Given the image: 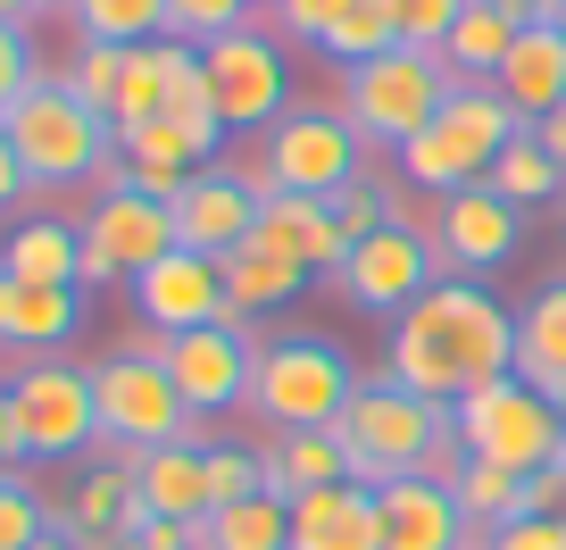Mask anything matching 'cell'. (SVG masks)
I'll return each instance as SVG.
<instances>
[{
	"label": "cell",
	"instance_id": "4",
	"mask_svg": "<svg viewBox=\"0 0 566 550\" xmlns=\"http://www.w3.org/2000/svg\"><path fill=\"white\" fill-rule=\"evenodd\" d=\"M450 92H459V75H450L442 51H408V42H391L384 59L342 68V101L334 108L358 125V143H367V151H391V159H400L424 125L442 117Z\"/></svg>",
	"mask_w": 566,
	"mask_h": 550
},
{
	"label": "cell",
	"instance_id": "48",
	"mask_svg": "<svg viewBox=\"0 0 566 550\" xmlns=\"http://www.w3.org/2000/svg\"><path fill=\"white\" fill-rule=\"evenodd\" d=\"M18 459L25 450H18V426H9V392H0V476H18Z\"/></svg>",
	"mask_w": 566,
	"mask_h": 550
},
{
	"label": "cell",
	"instance_id": "50",
	"mask_svg": "<svg viewBox=\"0 0 566 550\" xmlns=\"http://www.w3.org/2000/svg\"><path fill=\"white\" fill-rule=\"evenodd\" d=\"M25 550H75V542H67V533L51 526V533H42V542H25Z\"/></svg>",
	"mask_w": 566,
	"mask_h": 550
},
{
	"label": "cell",
	"instance_id": "29",
	"mask_svg": "<svg viewBox=\"0 0 566 550\" xmlns=\"http://www.w3.org/2000/svg\"><path fill=\"white\" fill-rule=\"evenodd\" d=\"M516 375L542 384L549 401L566 392V276H549V284L516 309Z\"/></svg>",
	"mask_w": 566,
	"mask_h": 550
},
{
	"label": "cell",
	"instance_id": "44",
	"mask_svg": "<svg viewBox=\"0 0 566 550\" xmlns=\"http://www.w3.org/2000/svg\"><path fill=\"white\" fill-rule=\"evenodd\" d=\"M125 542H142V550H209V533H200L192 517H142Z\"/></svg>",
	"mask_w": 566,
	"mask_h": 550
},
{
	"label": "cell",
	"instance_id": "34",
	"mask_svg": "<svg viewBox=\"0 0 566 550\" xmlns=\"http://www.w3.org/2000/svg\"><path fill=\"white\" fill-rule=\"evenodd\" d=\"M75 42H167V0H75Z\"/></svg>",
	"mask_w": 566,
	"mask_h": 550
},
{
	"label": "cell",
	"instance_id": "13",
	"mask_svg": "<svg viewBox=\"0 0 566 550\" xmlns=\"http://www.w3.org/2000/svg\"><path fill=\"white\" fill-rule=\"evenodd\" d=\"M334 284L350 292V309H367V318H400V309H417L424 292L442 284V250H433V234H424L417 217H391L384 234L350 242Z\"/></svg>",
	"mask_w": 566,
	"mask_h": 550
},
{
	"label": "cell",
	"instance_id": "42",
	"mask_svg": "<svg viewBox=\"0 0 566 550\" xmlns=\"http://www.w3.org/2000/svg\"><path fill=\"white\" fill-rule=\"evenodd\" d=\"M342 9H350V0H283V9H275V34H283V42H308V51H317L325 25H334Z\"/></svg>",
	"mask_w": 566,
	"mask_h": 550
},
{
	"label": "cell",
	"instance_id": "45",
	"mask_svg": "<svg viewBox=\"0 0 566 550\" xmlns=\"http://www.w3.org/2000/svg\"><path fill=\"white\" fill-rule=\"evenodd\" d=\"M492 550H566V517H516L492 533Z\"/></svg>",
	"mask_w": 566,
	"mask_h": 550
},
{
	"label": "cell",
	"instance_id": "9",
	"mask_svg": "<svg viewBox=\"0 0 566 550\" xmlns=\"http://www.w3.org/2000/svg\"><path fill=\"white\" fill-rule=\"evenodd\" d=\"M9 426H18V450L25 459H84L101 443V401H92V367L75 359H25L9 375Z\"/></svg>",
	"mask_w": 566,
	"mask_h": 550
},
{
	"label": "cell",
	"instance_id": "36",
	"mask_svg": "<svg viewBox=\"0 0 566 550\" xmlns=\"http://www.w3.org/2000/svg\"><path fill=\"white\" fill-rule=\"evenodd\" d=\"M391 42H400V18H391V0H350L334 25H325L317 51L342 59V68H358V59H384Z\"/></svg>",
	"mask_w": 566,
	"mask_h": 550
},
{
	"label": "cell",
	"instance_id": "35",
	"mask_svg": "<svg viewBox=\"0 0 566 550\" xmlns=\"http://www.w3.org/2000/svg\"><path fill=\"white\" fill-rule=\"evenodd\" d=\"M167 51H176V42H134V51H125V84H117V108H108L117 134L167 117Z\"/></svg>",
	"mask_w": 566,
	"mask_h": 550
},
{
	"label": "cell",
	"instance_id": "14",
	"mask_svg": "<svg viewBox=\"0 0 566 550\" xmlns=\"http://www.w3.org/2000/svg\"><path fill=\"white\" fill-rule=\"evenodd\" d=\"M159 359H167V375H176V392H184L192 417L250 408V367H259V334H250V325H192V334H167Z\"/></svg>",
	"mask_w": 566,
	"mask_h": 550
},
{
	"label": "cell",
	"instance_id": "41",
	"mask_svg": "<svg viewBox=\"0 0 566 550\" xmlns=\"http://www.w3.org/2000/svg\"><path fill=\"white\" fill-rule=\"evenodd\" d=\"M391 18H400V42H408V51H442L450 25L467 18V0H391Z\"/></svg>",
	"mask_w": 566,
	"mask_h": 550
},
{
	"label": "cell",
	"instance_id": "46",
	"mask_svg": "<svg viewBox=\"0 0 566 550\" xmlns=\"http://www.w3.org/2000/svg\"><path fill=\"white\" fill-rule=\"evenodd\" d=\"M18 200H25V167H18V151L0 143V217L18 209Z\"/></svg>",
	"mask_w": 566,
	"mask_h": 550
},
{
	"label": "cell",
	"instance_id": "21",
	"mask_svg": "<svg viewBox=\"0 0 566 550\" xmlns=\"http://www.w3.org/2000/svg\"><path fill=\"white\" fill-rule=\"evenodd\" d=\"M84 325V292L75 284H18V276H0V351L25 359H59Z\"/></svg>",
	"mask_w": 566,
	"mask_h": 550
},
{
	"label": "cell",
	"instance_id": "2",
	"mask_svg": "<svg viewBox=\"0 0 566 550\" xmlns=\"http://www.w3.org/2000/svg\"><path fill=\"white\" fill-rule=\"evenodd\" d=\"M0 143L18 151L25 193H67V184H92L117 167V125L92 101H75L59 75H34L18 101L0 108Z\"/></svg>",
	"mask_w": 566,
	"mask_h": 550
},
{
	"label": "cell",
	"instance_id": "26",
	"mask_svg": "<svg viewBox=\"0 0 566 550\" xmlns=\"http://www.w3.org/2000/svg\"><path fill=\"white\" fill-rule=\"evenodd\" d=\"M259 467H266V492L275 500H301V492H325V484H358L350 476V450L342 434H266L259 443Z\"/></svg>",
	"mask_w": 566,
	"mask_h": 550
},
{
	"label": "cell",
	"instance_id": "47",
	"mask_svg": "<svg viewBox=\"0 0 566 550\" xmlns=\"http://www.w3.org/2000/svg\"><path fill=\"white\" fill-rule=\"evenodd\" d=\"M492 9H509L516 25H549V18H558V0H492Z\"/></svg>",
	"mask_w": 566,
	"mask_h": 550
},
{
	"label": "cell",
	"instance_id": "49",
	"mask_svg": "<svg viewBox=\"0 0 566 550\" xmlns=\"http://www.w3.org/2000/svg\"><path fill=\"white\" fill-rule=\"evenodd\" d=\"M0 25H34V0H0Z\"/></svg>",
	"mask_w": 566,
	"mask_h": 550
},
{
	"label": "cell",
	"instance_id": "23",
	"mask_svg": "<svg viewBox=\"0 0 566 550\" xmlns=\"http://www.w3.org/2000/svg\"><path fill=\"white\" fill-rule=\"evenodd\" d=\"M292 550H384L375 533V484H325L292 500Z\"/></svg>",
	"mask_w": 566,
	"mask_h": 550
},
{
	"label": "cell",
	"instance_id": "17",
	"mask_svg": "<svg viewBox=\"0 0 566 550\" xmlns=\"http://www.w3.org/2000/svg\"><path fill=\"white\" fill-rule=\"evenodd\" d=\"M375 533H384V550H467V542H483V533L467 526L459 492L433 484V476L375 484Z\"/></svg>",
	"mask_w": 566,
	"mask_h": 550
},
{
	"label": "cell",
	"instance_id": "40",
	"mask_svg": "<svg viewBox=\"0 0 566 550\" xmlns=\"http://www.w3.org/2000/svg\"><path fill=\"white\" fill-rule=\"evenodd\" d=\"M51 533V500L34 492L25 476H0V550H25Z\"/></svg>",
	"mask_w": 566,
	"mask_h": 550
},
{
	"label": "cell",
	"instance_id": "18",
	"mask_svg": "<svg viewBox=\"0 0 566 550\" xmlns=\"http://www.w3.org/2000/svg\"><path fill=\"white\" fill-rule=\"evenodd\" d=\"M167 209H176V242L200 250V259H226V250H242L250 226H259V193L233 176V159H209L176 200H167Z\"/></svg>",
	"mask_w": 566,
	"mask_h": 550
},
{
	"label": "cell",
	"instance_id": "24",
	"mask_svg": "<svg viewBox=\"0 0 566 550\" xmlns=\"http://www.w3.org/2000/svg\"><path fill=\"white\" fill-rule=\"evenodd\" d=\"M492 92L525 125H542L549 108H566V34H558V25H525L516 51H509V68L492 75Z\"/></svg>",
	"mask_w": 566,
	"mask_h": 550
},
{
	"label": "cell",
	"instance_id": "19",
	"mask_svg": "<svg viewBox=\"0 0 566 550\" xmlns=\"http://www.w3.org/2000/svg\"><path fill=\"white\" fill-rule=\"evenodd\" d=\"M142 492H134V459H101L67 484V500H51V526L67 533L75 550H101V542H125L142 526Z\"/></svg>",
	"mask_w": 566,
	"mask_h": 550
},
{
	"label": "cell",
	"instance_id": "16",
	"mask_svg": "<svg viewBox=\"0 0 566 550\" xmlns=\"http://www.w3.org/2000/svg\"><path fill=\"white\" fill-rule=\"evenodd\" d=\"M134 318L142 334H192V325H233L226 309V267L200 259V250H167L159 267H142L134 276Z\"/></svg>",
	"mask_w": 566,
	"mask_h": 550
},
{
	"label": "cell",
	"instance_id": "28",
	"mask_svg": "<svg viewBox=\"0 0 566 550\" xmlns=\"http://www.w3.org/2000/svg\"><path fill=\"white\" fill-rule=\"evenodd\" d=\"M226 309H233V325H259L266 309H292L308 292V267H292L283 250H259V242H242V250H226Z\"/></svg>",
	"mask_w": 566,
	"mask_h": 550
},
{
	"label": "cell",
	"instance_id": "39",
	"mask_svg": "<svg viewBox=\"0 0 566 550\" xmlns=\"http://www.w3.org/2000/svg\"><path fill=\"white\" fill-rule=\"evenodd\" d=\"M200 459H209V517L250 500V492H266V467H259L250 443H200Z\"/></svg>",
	"mask_w": 566,
	"mask_h": 550
},
{
	"label": "cell",
	"instance_id": "7",
	"mask_svg": "<svg viewBox=\"0 0 566 550\" xmlns=\"http://www.w3.org/2000/svg\"><path fill=\"white\" fill-rule=\"evenodd\" d=\"M450 426H459V450L483 467H509V476H542V467L566 459V426H558V401L525 375H500V384L467 392L450 408Z\"/></svg>",
	"mask_w": 566,
	"mask_h": 550
},
{
	"label": "cell",
	"instance_id": "10",
	"mask_svg": "<svg viewBox=\"0 0 566 550\" xmlns=\"http://www.w3.org/2000/svg\"><path fill=\"white\" fill-rule=\"evenodd\" d=\"M259 159L275 176V193H317V200H342L350 184H367V143H358V125L325 101H292L275 125L259 134Z\"/></svg>",
	"mask_w": 566,
	"mask_h": 550
},
{
	"label": "cell",
	"instance_id": "11",
	"mask_svg": "<svg viewBox=\"0 0 566 550\" xmlns=\"http://www.w3.org/2000/svg\"><path fill=\"white\" fill-rule=\"evenodd\" d=\"M167 250H184V242H176V209H167V200H150V193H134V184L108 167V176H101V200H92V217H84V292L134 284L142 267H159Z\"/></svg>",
	"mask_w": 566,
	"mask_h": 550
},
{
	"label": "cell",
	"instance_id": "54",
	"mask_svg": "<svg viewBox=\"0 0 566 550\" xmlns=\"http://www.w3.org/2000/svg\"><path fill=\"white\" fill-rule=\"evenodd\" d=\"M558 426H566V392H558Z\"/></svg>",
	"mask_w": 566,
	"mask_h": 550
},
{
	"label": "cell",
	"instance_id": "56",
	"mask_svg": "<svg viewBox=\"0 0 566 550\" xmlns=\"http://www.w3.org/2000/svg\"><path fill=\"white\" fill-rule=\"evenodd\" d=\"M467 550H492V542H467Z\"/></svg>",
	"mask_w": 566,
	"mask_h": 550
},
{
	"label": "cell",
	"instance_id": "20",
	"mask_svg": "<svg viewBox=\"0 0 566 550\" xmlns=\"http://www.w3.org/2000/svg\"><path fill=\"white\" fill-rule=\"evenodd\" d=\"M250 242H259V250H283V259L308 267V276H342V259H350V234H342L334 200H317V193H275V200H259Z\"/></svg>",
	"mask_w": 566,
	"mask_h": 550
},
{
	"label": "cell",
	"instance_id": "22",
	"mask_svg": "<svg viewBox=\"0 0 566 550\" xmlns=\"http://www.w3.org/2000/svg\"><path fill=\"white\" fill-rule=\"evenodd\" d=\"M200 167H209V151H200L176 117H150V125H125L117 134V176L134 184V193H150V200H176Z\"/></svg>",
	"mask_w": 566,
	"mask_h": 550
},
{
	"label": "cell",
	"instance_id": "3",
	"mask_svg": "<svg viewBox=\"0 0 566 550\" xmlns=\"http://www.w3.org/2000/svg\"><path fill=\"white\" fill-rule=\"evenodd\" d=\"M358 384L367 375L350 367V351L334 334H266L259 367H250V417L266 434H325Z\"/></svg>",
	"mask_w": 566,
	"mask_h": 550
},
{
	"label": "cell",
	"instance_id": "37",
	"mask_svg": "<svg viewBox=\"0 0 566 550\" xmlns=\"http://www.w3.org/2000/svg\"><path fill=\"white\" fill-rule=\"evenodd\" d=\"M242 25H259V0H167V34L192 51H209L217 34H242Z\"/></svg>",
	"mask_w": 566,
	"mask_h": 550
},
{
	"label": "cell",
	"instance_id": "27",
	"mask_svg": "<svg viewBox=\"0 0 566 550\" xmlns=\"http://www.w3.org/2000/svg\"><path fill=\"white\" fill-rule=\"evenodd\" d=\"M134 492L150 517H209V459L200 443H159V450H134Z\"/></svg>",
	"mask_w": 566,
	"mask_h": 550
},
{
	"label": "cell",
	"instance_id": "15",
	"mask_svg": "<svg viewBox=\"0 0 566 550\" xmlns=\"http://www.w3.org/2000/svg\"><path fill=\"white\" fill-rule=\"evenodd\" d=\"M433 250H442V276H492V267L516 259V242H525V209H509V200L492 193V184H467V193H442L433 200Z\"/></svg>",
	"mask_w": 566,
	"mask_h": 550
},
{
	"label": "cell",
	"instance_id": "51",
	"mask_svg": "<svg viewBox=\"0 0 566 550\" xmlns=\"http://www.w3.org/2000/svg\"><path fill=\"white\" fill-rule=\"evenodd\" d=\"M59 9H67V18H75V0H34V18H59Z\"/></svg>",
	"mask_w": 566,
	"mask_h": 550
},
{
	"label": "cell",
	"instance_id": "55",
	"mask_svg": "<svg viewBox=\"0 0 566 550\" xmlns=\"http://www.w3.org/2000/svg\"><path fill=\"white\" fill-rule=\"evenodd\" d=\"M259 9H283V0H259Z\"/></svg>",
	"mask_w": 566,
	"mask_h": 550
},
{
	"label": "cell",
	"instance_id": "1",
	"mask_svg": "<svg viewBox=\"0 0 566 550\" xmlns=\"http://www.w3.org/2000/svg\"><path fill=\"white\" fill-rule=\"evenodd\" d=\"M384 375L408 384V392H424V401L459 408L467 392L516 375V309L492 301V284H475V276H442L417 309L391 318Z\"/></svg>",
	"mask_w": 566,
	"mask_h": 550
},
{
	"label": "cell",
	"instance_id": "38",
	"mask_svg": "<svg viewBox=\"0 0 566 550\" xmlns=\"http://www.w3.org/2000/svg\"><path fill=\"white\" fill-rule=\"evenodd\" d=\"M59 84L108 117V108H117V84H125V51H117V42H75V59H67V75H59ZM108 125H117V117H108Z\"/></svg>",
	"mask_w": 566,
	"mask_h": 550
},
{
	"label": "cell",
	"instance_id": "5",
	"mask_svg": "<svg viewBox=\"0 0 566 550\" xmlns=\"http://www.w3.org/2000/svg\"><path fill=\"white\" fill-rule=\"evenodd\" d=\"M334 434L350 450L358 484H391V476H424V459L450 443V408L408 392V384H391V375H367L350 392V408L334 417Z\"/></svg>",
	"mask_w": 566,
	"mask_h": 550
},
{
	"label": "cell",
	"instance_id": "6",
	"mask_svg": "<svg viewBox=\"0 0 566 550\" xmlns=\"http://www.w3.org/2000/svg\"><path fill=\"white\" fill-rule=\"evenodd\" d=\"M516 134H525V117H516L492 84H459L442 101V117L400 151V184H417V193H433V200L467 193V184L492 176V159L516 143Z\"/></svg>",
	"mask_w": 566,
	"mask_h": 550
},
{
	"label": "cell",
	"instance_id": "43",
	"mask_svg": "<svg viewBox=\"0 0 566 550\" xmlns=\"http://www.w3.org/2000/svg\"><path fill=\"white\" fill-rule=\"evenodd\" d=\"M34 75H42V68H34V42H25V25H0V108L18 101Z\"/></svg>",
	"mask_w": 566,
	"mask_h": 550
},
{
	"label": "cell",
	"instance_id": "33",
	"mask_svg": "<svg viewBox=\"0 0 566 550\" xmlns=\"http://www.w3.org/2000/svg\"><path fill=\"white\" fill-rule=\"evenodd\" d=\"M450 492H459L467 526H475L483 542H492L500 526H516V517H525V476H509V467H483V459H467Z\"/></svg>",
	"mask_w": 566,
	"mask_h": 550
},
{
	"label": "cell",
	"instance_id": "31",
	"mask_svg": "<svg viewBox=\"0 0 566 550\" xmlns=\"http://www.w3.org/2000/svg\"><path fill=\"white\" fill-rule=\"evenodd\" d=\"M483 184H492L509 209H549V200H566V167L542 151V134H533V125L492 159V176H483Z\"/></svg>",
	"mask_w": 566,
	"mask_h": 550
},
{
	"label": "cell",
	"instance_id": "25",
	"mask_svg": "<svg viewBox=\"0 0 566 550\" xmlns=\"http://www.w3.org/2000/svg\"><path fill=\"white\" fill-rule=\"evenodd\" d=\"M0 276L84 292V226H67V217H18V226L0 234Z\"/></svg>",
	"mask_w": 566,
	"mask_h": 550
},
{
	"label": "cell",
	"instance_id": "8",
	"mask_svg": "<svg viewBox=\"0 0 566 550\" xmlns=\"http://www.w3.org/2000/svg\"><path fill=\"white\" fill-rule=\"evenodd\" d=\"M92 401H101V443L117 459L159 450V443H192V408H184L176 375L159 359V334H142L134 351H108L92 367Z\"/></svg>",
	"mask_w": 566,
	"mask_h": 550
},
{
	"label": "cell",
	"instance_id": "12",
	"mask_svg": "<svg viewBox=\"0 0 566 550\" xmlns=\"http://www.w3.org/2000/svg\"><path fill=\"white\" fill-rule=\"evenodd\" d=\"M209 68V101L226 117V134H266V125L292 108V59H283L275 25H242V34H217L200 51Z\"/></svg>",
	"mask_w": 566,
	"mask_h": 550
},
{
	"label": "cell",
	"instance_id": "52",
	"mask_svg": "<svg viewBox=\"0 0 566 550\" xmlns=\"http://www.w3.org/2000/svg\"><path fill=\"white\" fill-rule=\"evenodd\" d=\"M549 25H558V34H566V0H558V18H549Z\"/></svg>",
	"mask_w": 566,
	"mask_h": 550
},
{
	"label": "cell",
	"instance_id": "30",
	"mask_svg": "<svg viewBox=\"0 0 566 550\" xmlns=\"http://www.w3.org/2000/svg\"><path fill=\"white\" fill-rule=\"evenodd\" d=\"M516 34H525V25H516L509 9H492V0H467V18L450 25L442 59H450V75H459V84H492V75L509 68Z\"/></svg>",
	"mask_w": 566,
	"mask_h": 550
},
{
	"label": "cell",
	"instance_id": "53",
	"mask_svg": "<svg viewBox=\"0 0 566 550\" xmlns=\"http://www.w3.org/2000/svg\"><path fill=\"white\" fill-rule=\"evenodd\" d=\"M101 550H142V542H101Z\"/></svg>",
	"mask_w": 566,
	"mask_h": 550
},
{
	"label": "cell",
	"instance_id": "32",
	"mask_svg": "<svg viewBox=\"0 0 566 550\" xmlns=\"http://www.w3.org/2000/svg\"><path fill=\"white\" fill-rule=\"evenodd\" d=\"M200 533H209V550H292V500L250 492V500H233V509L200 517Z\"/></svg>",
	"mask_w": 566,
	"mask_h": 550
}]
</instances>
